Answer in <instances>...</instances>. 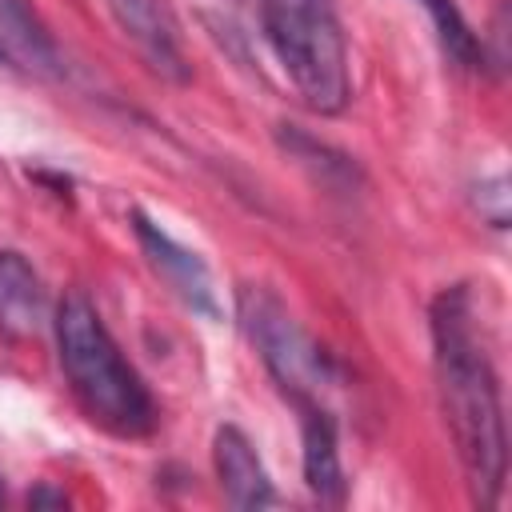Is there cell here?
Masks as SVG:
<instances>
[{"instance_id":"cell-8","label":"cell","mask_w":512,"mask_h":512,"mask_svg":"<svg viewBox=\"0 0 512 512\" xmlns=\"http://www.w3.org/2000/svg\"><path fill=\"white\" fill-rule=\"evenodd\" d=\"M300 440H304V480L312 496L324 504L344 500V468H340V440H336V416L328 404L300 408Z\"/></svg>"},{"instance_id":"cell-11","label":"cell","mask_w":512,"mask_h":512,"mask_svg":"<svg viewBox=\"0 0 512 512\" xmlns=\"http://www.w3.org/2000/svg\"><path fill=\"white\" fill-rule=\"evenodd\" d=\"M28 504H64V496H56V492H32Z\"/></svg>"},{"instance_id":"cell-4","label":"cell","mask_w":512,"mask_h":512,"mask_svg":"<svg viewBox=\"0 0 512 512\" xmlns=\"http://www.w3.org/2000/svg\"><path fill=\"white\" fill-rule=\"evenodd\" d=\"M236 308H240V324L252 340V348L260 352L268 376L280 384L284 396L296 400V408L308 404H324L328 388H336L340 372L332 364V356L296 324V316L284 308V300L260 284H244L236 292Z\"/></svg>"},{"instance_id":"cell-6","label":"cell","mask_w":512,"mask_h":512,"mask_svg":"<svg viewBox=\"0 0 512 512\" xmlns=\"http://www.w3.org/2000/svg\"><path fill=\"white\" fill-rule=\"evenodd\" d=\"M132 232L152 264V272L200 316L208 320H220V300H216V284H212V272L208 264L200 260V252L184 248L176 236H168L152 216L144 212H132Z\"/></svg>"},{"instance_id":"cell-7","label":"cell","mask_w":512,"mask_h":512,"mask_svg":"<svg viewBox=\"0 0 512 512\" xmlns=\"http://www.w3.org/2000/svg\"><path fill=\"white\" fill-rule=\"evenodd\" d=\"M212 460H216V476H220V488H224V496H228L232 508L256 512V508H272L276 504V488L268 480V468L256 456L252 440L236 424L216 428Z\"/></svg>"},{"instance_id":"cell-5","label":"cell","mask_w":512,"mask_h":512,"mask_svg":"<svg viewBox=\"0 0 512 512\" xmlns=\"http://www.w3.org/2000/svg\"><path fill=\"white\" fill-rule=\"evenodd\" d=\"M116 28L124 32V40L144 56V64L172 80V84H188L192 64L184 52V36H180V20L172 12L168 0H104Z\"/></svg>"},{"instance_id":"cell-3","label":"cell","mask_w":512,"mask_h":512,"mask_svg":"<svg viewBox=\"0 0 512 512\" xmlns=\"http://www.w3.org/2000/svg\"><path fill=\"white\" fill-rule=\"evenodd\" d=\"M260 24L296 96L312 112H340L352 96V80L332 0H260Z\"/></svg>"},{"instance_id":"cell-1","label":"cell","mask_w":512,"mask_h":512,"mask_svg":"<svg viewBox=\"0 0 512 512\" xmlns=\"http://www.w3.org/2000/svg\"><path fill=\"white\" fill-rule=\"evenodd\" d=\"M428 324H432L436 392L452 448L468 476L472 500L480 508H492L504 492L508 436H504L500 380L480 340L468 284L444 288L428 308Z\"/></svg>"},{"instance_id":"cell-2","label":"cell","mask_w":512,"mask_h":512,"mask_svg":"<svg viewBox=\"0 0 512 512\" xmlns=\"http://www.w3.org/2000/svg\"><path fill=\"white\" fill-rule=\"evenodd\" d=\"M52 324L60 368L80 408L112 436H148L156 428V400L140 372L120 356L96 304L84 292H68L56 304Z\"/></svg>"},{"instance_id":"cell-9","label":"cell","mask_w":512,"mask_h":512,"mask_svg":"<svg viewBox=\"0 0 512 512\" xmlns=\"http://www.w3.org/2000/svg\"><path fill=\"white\" fill-rule=\"evenodd\" d=\"M48 316V296L36 268L20 252H0V328L8 336H32Z\"/></svg>"},{"instance_id":"cell-10","label":"cell","mask_w":512,"mask_h":512,"mask_svg":"<svg viewBox=\"0 0 512 512\" xmlns=\"http://www.w3.org/2000/svg\"><path fill=\"white\" fill-rule=\"evenodd\" d=\"M416 4L428 12L432 32H436V40H440L448 64H456V68H464V72L484 68V44L476 40V32L468 28V20L460 16L456 0H416Z\"/></svg>"}]
</instances>
